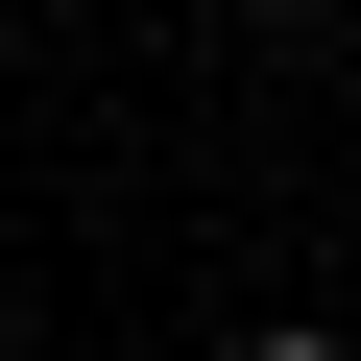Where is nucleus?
<instances>
[{"instance_id":"f257e3e1","label":"nucleus","mask_w":361,"mask_h":361,"mask_svg":"<svg viewBox=\"0 0 361 361\" xmlns=\"http://www.w3.org/2000/svg\"><path fill=\"white\" fill-rule=\"evenodd\" d=\"M241 361H337V337H241Z\"/></svg>"}]
</instances>
